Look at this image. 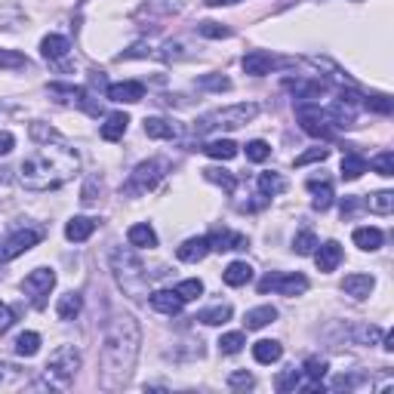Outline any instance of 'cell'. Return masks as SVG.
Segmentation results:
<instances>
[{"label": "cell", "instance_id": "7c38bea8", "mask_svg": "<svg viewBox=\"0 0 394 394\" xmlns=\"http://www.w3.org/2000/svg\"><path fill=\"white\" fill-rule=\"evenodd\" d=\"M207 240H209V250H216V253H228V250H247L250 247V240L244 238V234L228 231V228H216Z\"/></svg>", "mask_w": 394, "mask_h": 394}, {"label": "cell", "instance_id": "5b68a950", "mask_svg": "<svg viewBox=\"0 0 394 394\" xmlns=\"http://www.w3.org/2000/svg\"><path fill=\"white\" fill-rule=\"evenodd\" d=\"M259 114L256 102H240V105H228V108H216V111H207L195 121V133L204 136V133H216V130H238L250 123Z\"/></svg>", "mask_w": 394, "mask_h": 394}, {"label": "cell", "instance_id": "6f0895ef", "mask_svg": "<svg viewBox=\"0 0 394 394\" xmlns=\"http://www.w3.org/2000/svg\"><path fill=\"white\" fill-rule=\"evenodd\" d=\"M0 247H4V244H0Z\"/></svg>", "mask_w": 394, "mask_h": 394}, {"label": "cell", "instance_id": "603a6c76", "mask_svg": "<svg viewBox=\"0 0 394 394\" xmlns=\"http://www.w3.org/2000/svg\"><path fill=\"white\" fill-rule=\"evenodd\" d=\"M93 231H96V219H90V216H74V219L65 225V238L74 240V244L87 240Z\"/></svg>", "mask_w": 394, "mask_h": 394}, {"label": "cell", "instance_id": "60d3db41", "mask_svg": "<svg viewBox=\"0 0 394 394\" xmlns=\"http://www.w3.org/2000/svg\"><path fill=\"white\" fill-rule=\"evenodd\" d=\"M197 35L209 37V40H222V37H231V28H225V25H219V22H200Z\"/></svg>", "mask_w": 394, "mask_h": 394}, {"label": "cell", "instance_id": "ba28073f", "mask_svg": "<svg viewBox=\"0 0 394 394\" xmlns=\"http://www.w3.org/2000/svg\"><path fill=\"white\" fill-rule=\"evenodd\" d=\"M308 290V278L305 274H265L259 281V293H281V296H302Z\"/></svg>", "mask_w": 394, "mask_h": 394}, {"label": "cell", "instance_id": "44dd1931", "mask_svg": "<svg viewBox=\"0 0 394 394\" xmlns=\"http://www.w3.org/2000/svg\"><path fill=\"white\" fill-rule=\"evenodd\" d=\"M351 240H355V247H360L364 253H376L382 244H385V234L379 228H355V234H351Z\"/></svg>", "mask_w": 394, "mask_h": 394}, {"label": "cell", "instance_id": "74e56055", "mask_svg": "<svg viewBox=\"0 0 394 394\" xmlns=\"http://www.w3.org/2000/svg\"><path fill=\"white\" fill-rule=\"evenodd\" d=\"M293 250H296L299 256H312L314 250H317V238H314V231H299L296 238H293Z\"/></svg>", "mask_w": 394, "mask_h": 394}, {"label": "cell", "instance_id": "f35d334b", "mask_svg": "<svg viewBox=\"0 0 394 394\" xmlns=\"http://www.w3.org/2000/svg\"><path fill=\"white\" fill-rule=\"evenodd\" d=\"M204 176L209 182H216V185H222L228 195H234V188H238V179H234L231 173H225V170H216V166H209V170H204Z\"/></svg>", "mask_w": 394, "mask_h": 394}, {"label": "cell", "instance_id": "b9f144b4", "mask_svg": "<svg viewBox=\"0 0 394 394\" xmlns=\"http://www.w3.org/2000/svg\"><path fill=\"white\" fill-rule=\"evenodd\" d=\"M244 345H247L244 333H225V336L219 339V351H222V355H238Z\"/></svg>", "mask_w": 394, "mask_h": 394}, {"label": "cell", "instance_id": "db71d44e", "mask_svg": "<svg viewBox=\"0 0 394 394\" xmlns=\"http://www.w3.org/2000/svg\"><path fill=\"white\" fill-rule=\"evenodd\" d=\"M382 348L385 351H394V333H382Z\"/></svg>", "mask_w": 394, "mask_h": 394}, {"label": "cell", "instance_id": "30bf717a", "mask_svg": "<svg viewBox=\"0 0 394 394\" xmlns=\"http://www.w3.org/2000/svg\"><path fill=\"white\" fill-rule=\"evenodd\" d=\"M53 287H56V271L53 268H35V271L22 281L25 296H31V302H35L37 308L47 302V296H49V290Z\"/></svg>", "mask_w": 394, "mask_h": 394}, {"label": "cell", "instance_id": "7a4b0ae2", "mask_svg": "<svg viewBox=\"0 0 394 394\" xmlns=\"http://www.w3.org/2000/svg\"><path fill=\"white\" fill-rule=\"evenodd\" d=\"M80 157L62 136L44 142L19 164V182L28 191H53L74 179Z\"/></svg>", "mask_w": 394, "mask_h": 394}, {"label": "cell", "instance_id": "8fae6325", "mask_svg": "<svg viewBox=\"0 0 394 394\" xmlns=\"http://www.w3.org/2000/svg\"><path fill=\"white\" fill-rule=\"evenodd\" d=\"M40 238H44V231H37V228H19L4 247H0V259H4V262H10V259L28 253L31 247L40 244Z\"/></svg>", "mask_w": 394, "mask_h": 394}, {"label": "cell", "instance_id": "c3c4849f", "mask_svg": "<svg viewBox=\"0 0 394 394\" xmlns=\"http://www.w3.org/2000/svg\"><path fill=\"white\" fill-rule=\"evenodd\" d=\"M364 108L379 114H391V99L388 96H364Z\"/></svg>", "mask_w": 394, "mask_h": 394}, {"label": "cell", "instance_id": "83f0119b", "mask_svg": "<svg viewBox=\"0 0 394 394\" xmlns=\"http://www.w3.org/2000/svg\"><path fill=\"white\" fill-rule=\"evenodd\" d=\"M253 357L259 360V364H278V360L283 357V345L274 339H262L253 345Z\"/></svg>", "mask_w": 394, "mask_h": 394}, {"label": "cell", "instance_id": "681fc988", "mask_svg": "<svg viewBox=\"0 0 394 394\" xmlns=\"http://www.w3.org/2000/svg\"><path fill=\"white\" fill-rule=\"evenodd\" d=\"M330 157V148H312V151H305V154H299L296 161V166H305V164H314V161H326Z\"/></svg>", "mask_w": 394, "mask_h": 394}, {"label": "cell", "instance_id": "ee69618b", "mask_svg": "<svg viewBox=\"0 0 394 394\" xmlns=\"http://www.w3.org/2000/svg\"><path fill=\"white\" fill-rule=\"evenodd\" d=\"M19 25H22L19 6H4V10H0V28L4 31H13V28H19Z\"/></svg>", "mask_w": 394, "mask_h": 394}, {"label": "cell", "instance_id": "2e32d148", "mask_svg": "<svg viewBox=\"0 0 394 394\" xmlns=\"http://www.w3.org/2000/svg\"><path fill=\"white\" fill-rule=\"evenodd\" d=\"M314 262H317V271H324V274L336 271L339 262H342V247L336 244V240L317 244V250H314Z\"/></svg>", "mask_w": 394, "mask_h": 394}, {"label": "cell", "instance_id": "f6af8a7d", "mask_svg": "<svg viewBox=\"0 0 394 394\" xmlns=\"http://www.w3.org/2000/svg\"><path fill=\"white\" fill-rule=\"evenodd\" d=\"M176 293H179L185 302H191V299H197V296H204V283H200L197 278H188V281H182L179 287H176Z\"/></svg>", "mask_w": 394, "mask_h": 394}, {"label": "cell", "instance_id": "8992f818", "mask_svg": "<svg viewBox=\"0 0 394 394\" xmlns=\"http://www.w3.org/2000/svg\"><path fill=\"white\" fill-rule=\"evenodd\" d=\"M296 117L302 123V130L314 139H333L336 136V121H333L330 108H321L314 102H299L296 105Z\"/></svg>", "mask_w": 394, "mask_h": 394}, {"label": "cell", "instance_id": "d6a6232c", "mask_svg": "<svg viewBox=\"0 0 394 394\" xmlns=\"http://www.w3.org/2000/svg\"><path fill=\"white\" fill-rule=\"evenodd\" d=\"M195 321L200 324H207V326H222V324H228L231 321V305H213V308H204Z\"/></svg>", "mask_w": 394, "mask_h": 394}, {"label": "cell", "instance_id": "6da1fadb", "mask_svg": "<svg viewBox=\"0 0 394 394\" xmlns=\"http://www.w3.org/2000/svg\"><path fill=\"white\" fill-rule=\"evenodd\" d=\"M142 345V326L130 312H117L105 326L102 336V370H99V385L105 391H121L130 382L133 367Z\"/></svg>", "mask_w": 394, "mask_h": 394}, {"label": "cell", "instance_id": "8d00e7d4", "mask_svg": "<svg viewBox=\"0 0 394 394\" xmlns=\"http://www.w3.org/2000/svg\"><path fill=\"white\" fill-rule=\"evenodd\" d=\"M367 166H373L379 176L391 179V176H394V154H391V151H379L376 157H370V164H367Z\"/></svg>", "mask_w": 394, "mask_h": 394}, {"label": "cell", "instance_id": "bcb514c9", "mask_svg": "<svg viewBox=\"0 0 394 394\" xmlns=\"http://www.w3.org/2000/svg\"><path fill=\"white\" fill-rule=\"evenodd\" d=\"M197 87L213 90V93H222V90H231V80L222 78V74H204V78L197 80Z\"/></svg>", "mask_w": 394, "mask_h": 394}, {"label": "cell", "instance_id": "3957f363", "mask_svg": "<svg viewBox=\"0 0 394 394\" xmlns=\"http://www.w3.org/2000/svg\"><path fill=\"white\" fill-rule=\"evenodd\" d=\"M111 271H114V281L117 287L123 290V296H130L133 302H142L148 299V274H145V265L139 262V256L127 247H117L111 253Z\"/></svg>", "mask_w": 394, "mask_h": 394}, {"label": "cell", "instance_id": "7dc6e473", "mask_svg": "<svg viewBox=\"0 0 394 394\" xmlns=\"http://www.w3.org/2000/svg\"><path fill=\"white\" fill-rule=\"evenodd\" d=\"M96 188H102V182H99V179H90L87 185H83V191H80V204H83V207H96L99 200H102V197H99L102 191L96 195Z\"/></svg>", "mask_w": 394, "mask_h": 394}, {"label": "cell", "instance_id": "d590c367", "mask_svg": "<svg viewBox=\"0 0 394 394\" xmlns=\"http://www.w3.org/2000/svg\"><path fill=\"white\" fill-rule=\"evenodd\" d=\"M299 379H302V367H287V370L274 379V388H278V391H296Z\"/></svg>", "mask_w": 394, "mask_h": 394}, {"label": "cell", "instance_id": "836d02e7", "mask_svg": "<svg viewBox=\"0 0 394 394\" xmlns=\"http://www.w3.org/2000/svg\"><path fill=\"white\" fill-rule=\"evenodd\" d=\"M204 154H209L213 161H231V157L238 154V145H234L231 139H216V142H209V145H204Z\"/></svg>", "mask_w": 394, "mask_h": 394}, {"label": "cell", "instance_id": "484cf974", "mask_svg": "<svg viewBox=\"0 0 394 394\" xmlns=\"http://www.w3.org/2000/svg\"><path fill=\"white\" fill-rule=\"evenodd\" d=\"M308 191L314 195V200H312L314 209H321V213H324V209L333 207V185H330L326 179H321V182H317V179H308Z\"/></svg>", "mask_w": 394, "mask_h": 394}, {"label": "cell", "instance_id": "e575fe53", "mask_svg": "<svg viewBox=\"0 0 394 394\" xmlns=\"http://www.w3.org/2000/svg\"><path fill=\"white\" fill-rule=\"evenodd\" d=\"M40 351V336L37 333H19V339H16V355L19 357H35Z\"/></svg>", "mask_w": 394, "mask_h": 394}, {"label": "cell", "instance_id": "ac0fdd59", "mask_svg": "<svg viewBox=\"0 0 394 394\" xmlns=\"http://www.w3.org/2000/svg\"><path fill=\"white\" fill-rule=\"evenodd\" d=\"M71 53V40L62 37V35H47L40 40V56L47 59V62H62L65 56Z\"/></svg>", "mask_w": 394, "mask_h": 394}, {"label": "cell", "instance_id": "f546056e", "mask_svg": "<svg viewBox=\"0 0 394 394\" xmlns=\"http://www.w3.org/2000/svg\"><path fill=\"white\" fill-rule=\"evenodd\" d=\"M256 185L262 191V197H274V195H283V191H287V179H283L281 173H262Z\"/></svg>", "mask_w": 394, "mask_h": 394}, {"label": "cell", "instance_id": "e0dca14e", "mask_svg": "<svg viewBox=\"0 0 394 394\" xmlns=\"http://www.w3.org/2000/svg\"><path fill=\"white\" fill-rule=\"evenodd\" d=\"M145 136L148 139H179L182 127L166 117H145Z\"/></svg>", "mask_w": 394, "mask_h": 394}, {"label": "cell", "instance_id": "f5cc1de1", "mask_svg": "<svg viewBox=\"0 0 394 394\" xmlns=\"http://www.w3.org/2000/svg\"><path fill=\"white\" fill-rule=\"evenodd\" d=\"M13 321H16V317H13V308L6 305V302H0V333H4V330H10Z\"/></svg>", "mask_w": 394, "mask_h": 394}, {"label": "cell", "instance_id": "9a60e30c", "mask_svg": "<svg viewBox=\"0 0 394 394\" xmlns=\"http://www.w3.org/2000/svg\"><path fill=\"white\" fill-rule=\"evenodd\" d=\"M148 302H151V308L154 312H161V314H179L182 312V305H185V299L179 296L176 290H157V293H148Z\"/></svg>", "mask_w": 394, "mask_h": 394}, {"label": "cell", "instance_id": "9c48e42d", "mask_svg": "<svg viewBox=\"0 0 394 394\" xmlns=\"http://www.w3.org/2000/svg\"><path fill=\"white\" fill-rule=\"evenodd\" d=\"M244 71L250 74V78H265V74H271V71H278V68H290V59H281V56H274V53H268V49H253V53H247L244 56Z\"/></svg>", "mask_w": 394, "mask_h": 394}, {"label": "cell", "instance_id": "11a10c76", "mask_svg": "<svg viewBox=\"0 0 394 394\" xmlns=\"http://www.w3.org/2000/svg\"><path fill=\"white\" fill-rule=\"evenodd\" d=\"M207 6H234V4H240V0H204Z\"/></svg>", "mask_w": 394, "mask_h": 394}, {"label": "cell", "instance_id": "277c9868", "mask_svg": "<svg viewBox=\"0 0 394 394\" xmlns=\"http://www.w3.org/2000/svg\"><path fill=\"white\" fill-rule=\"evenodd\" d=\"M78 370H80V351L74 345H59L53 355H49V364L44 367V373H40V379L35 382V388L68 391Z\"/></svg>", "mask_w": 394, "mask_h": 394}, {"label": "cell", "instance_id": "5bb4252c", "mask_svg": "<svg viewBox=\"0 0 394 394\" xmlns=\"http://www.w3.org/2000/svg\"><path fill=\"white\" fill-rule=\"evenodd\" d=\"M376 290V278L373 274H345V281H342V293L357 302L370 299V293Z\"/></svg>", "mask_w": 394, "mask_h": 394}, {"label": "cell", "instance_id": "9f6ffc18", "mask_svg": "<svg viewBox=\"0 0 394 394\" xmlns=\"http://www.w3.org/2000/svg\"><path fill=\"white\" fill-rule=\"evenodd\" d=\"M6 370H10V364H0V382L6 379Z\"/></svg>", "mask_w": 394, "mask_h": 394}, {"label": "cell", "instance_id": "f907efd6", "mask_svg": "<svg viewBox=\"0 0 394 394\" xmlns=\"http://www.w3.org/2000/svg\"><path fill=\"white\" fill-rule=\"evenodd\" d=\"M228 385H231V388H253L256 379H253V376H250L247 370H238V373L228 376Z\"/></svg>", "mask_w": 394, "mask_h": 394}, {"label": "cell", "instance_id": "ab89813d", "mask_svg": "<svg viewBox=\"0 0 394 394\" xmlns=\"http://www.w3.org/2000/svg\"><path fill=\"white\" fill-rule=\"evenodd\" d=\"M271 157V145L262 139H253V142H247V161H253V164H262Z\"/></svg>", "mask_w": 394, "mask_h": 394}, {"label": "cell", "instance_id": "4fadbf2b", "mask_svg": "<svg viewBox=\"0 0 394 394\" xmlns=\"http://www.w3.org/2000/svg\"><path fill=\"white\" fill-rule=\"evenodd\" d=\"M108 99L111 102H127V105H133V102H142L145 99V83H139V80H123V83H111L108 87Z\"/></svg>", "mask_w": 394, "mask_h": 394}, {"label": "cell", "instance_id": "d4e9b609", "mask_svg": "<svg viewBox=\"0 0 394 394\" xmlns=\"http://www.w3.org/2000/svg\"><path fill=\"white\" fill-rule=\"evenodd\" d=\"M222 281L228 283V287H247V283L253 281V268H250V262H231L222 271Z\"/></svg>", "mask_w": 394, "mask_h": 394}, {"label": "cell", "instance_id": "1f68e13d", "mask_svg": "<svg viewBox=\"0 0 394 394\" xmlns=\"http://www.w3.org/2000/svg\"><path fill=\"white\" fill-rule=\"evenodd\" d=\"M364 207L376 216H388L394 209V191H376V195H370L364 200Z\"/></svg>", "mask_w": 394, "mask_h": 394}, {"label": "cell", "instance_id": "4dcf8cb0", "mask_svg": "<svg viewBox=\"0 0 394 394\" xmlns=\"http://www.w3.org/2000/svg\"><path fill=\"white\" fill-rule=\"evenodd\" d=\"M364 173H367V157H360V154H355V151H348V154L342 157V179L355 182Z\"/></svg>", "mask_w": 394, "mask_h": 394}, {"label": "cell", "instance_id": "ffe728a7", "mask_svg": "<svg viewBox=\"0 0 394 394\" xmlns=\"http://www.w3.org/2000/svg\"><path fill=\"white\" fill-rule=\"evenodd\" d=\"M127 127H130V117L123 111H114V114H108L105 123L99 127V136H102L105 142H117V139H123Z\"/></svg>", "mask_w": 394, "mask_h": 394}, {"label": "cell", "instance_id": "d6986e66", "mask_svg": "<svg viewBox=\"0 0 394 394\" xmlns=\"http://www.w3.org/2000/svg\"><path fill=\"white\" fill-rule=\"evenodd\" d=\"M127 240H130V247H136V250H154L157 247V234H154V228H151L148 222L130 225Z\"/></svg>", "mask_w": 394, "mask_h": 394}, {"label": "cell", "instance_id": "cb8c5ba5", "mask_svg": "<svg viewBox=\"0 0 394 394\" xmlns=\"http://www.w3.org/2000/svg\"><path fill=\"white\" fill-rule=\"evenodd\" d=\"M326 370H330V367H326V360H317V357H308L305 364H302V373L308 376V382L305 385V391H324V385H321V379L326 376Z\"/></svg>", "mask_w": 394, "mask_h": 394}, {"label": "cell", "instance_id": "7bdbcfd3", "mask_svg": "<svg viewBox=\"0 0 394 394\" xmlns=\"http://www.w3.org/2000/svg\"><path fill=\"white\" fill-rule=\"evenodd\" d=\"M0 68L13 71V68H28V59L22 53H13V49H0Z\"/></svg>", "mask_w": 394, "mask_h": 394}, {"label": "cell", "instance_id": "7402d4cb", "mask_svg": "<svg viewBox=\"0 0 394 394\" xmlns=\"http://www.w3.org/2000/svg\"><path fill=\"white\" fill-rule=\"evenodd\" d=\"M209 253V240L207 238H188L185 244L176 250V256H179V262H200Z\"/></svg>", "mask_w": 394, "mask_h": 394}, {"label": "cell", "instance_id": "816d5d0a", "mask_svg": "<svg viewBox=\"0 0 394 394\" xmlns=\"http://www.w3.org/2000/svg\"><path fill=\"white\" fill-rule=\"evenodd\" d=\"M13 148H16V136H13L10 130H0V157L10 154Z\"/></svg>", "mask_w": 394, "mask_h": 394}, {"label": "cell", "instance_id": "52a82bcc", "mask_svg": "<svg viewBox=\"0 0 394 394\" xmlns=\"http://www.w3.org/2000/svg\"><path fill=\"white\" fill-rule=\"evenodd\" d=\"M164 173H166V161H161V157H151V161H142V164L136 166V170L130 173L127 185H123V195H127V197L148 195V191L164 179Z\"/></svg>", "mask_w": 394, "mask_h": 394}, {"label": "cell", "instance_id": "f1b7e54d", "mask_svg": "<svg viewBox=\"0 0 394 394\" xmlns=\"http://www.w3.org/2000/svg\"><path fill=\"white\" fill-rule=\"evenodd\" d=\"M274 321H278V308H271V305H259L253 312H247V317H244L247 330H262V326L274 324Z\"/></svg>", "mask_w": 394, "mask_h": 394}, {"label": "cell", "instance_id": "4316f807", "mask_svg": "<svg viewBox=\"0 0 394 394\" xmlns=\"http://www.w3.org/2000/svg\"><path fill=\"white\" fill-rule=\"evenodd\" d=\"M80 308H83L80 293H65V296H59V302H56V314L62 317V321H74V317L80 314Z\"/></svg>", "mask_w": 394, "mask_h": 394}]
</instances>
